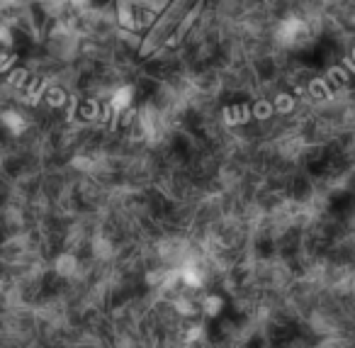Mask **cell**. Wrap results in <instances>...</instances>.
Instances as JSON below:
<instances>
[{"label":"cell","instance_id":"4","mask_svg":"<svg viewBox=\"0 0 355 348\" xmlns=\"http://www.w3.org/2000/svg\"><path fill=\"white\" fill-rule=\"evenodd\" d=\"M10 3H15V0H0V6H10Z\"/></svg>","mask_w":355,"mask_h":348},{"label":"cell","instance_id":"3","mask_svg":"<svg viewBox=\"0 0 355 348\" xmlns=\"http://www.w3.org/2000/svg\"><path fill=\"white\" fill-rule=\"evenodd\" d=\"M3 124H6L12 134H20L22 129H25V119L17 113H3Z\"/></svg>","mask_w":355,"mask_h":348},{"label":"cell","instance_id":"1","mask_svg":"<svg viewBox=\"0 0 355 348\" xmlns=\"http://www.w3.org/2000/svg\"><path fill=\"white\" fill-rule=\"evenodd\" d=\"M132 103H134V90H132L129 86H122V88H117V90H114V95H112V108L117 110V113L127 110Z\"/></svg>","mask_w":355,"mask_h":348},{"label":"cell","instance_id":"2","mask_svg":"<svg viewBox=\"0 0 355 348\" xmlns=\"http://www.w3.org/2000/svg\"><path fill=\"white\" fill-rule=\"evenodd\" d=\"M302 30H304V27H302V22H299V20H287L283 27H280V37H283L285 41H294Z\"/></svg>","mask_w":355,"mask_h":348}]
</instances>
